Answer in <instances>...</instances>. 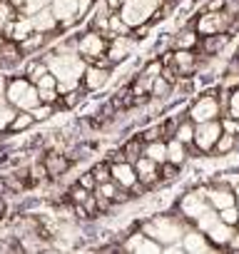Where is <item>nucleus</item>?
<instances>
[{"mask_svg":"<svg viewBox=\"0 0 239 254\" xmlns=\"http://www.w3.org/2000/svg\"><path fill=\"white\" fill-rule=\"evenodd\" d=\"M189 224H192V222H187V219L172 207L170 212H165V214H155V217L140 222L137 227H140L145 234H150L155 242H160L162 249H167V247L182 242V234L187 232Z\"/></svg>","mask_w":239,"mask_h":254,"instance_id":"obj_1","label":"nucleus"},{"mask_svg":"<svg viewBox=\"0 0 239 254\" xmlns=\"http://www.w3.org/2000/svg\"><path fill=\"white\" fill-rule=\"evenodd\" d=\"M5 100L13 110H35L40 105V90L33 80L15 77V80H8Z\"/></svg>","mask_w":239,"mask_h":254,"instance_id":"obj_2","label":"nucleus"},{"mask_svg":"<svg viewBox=\"0 0 239 254\" xmlns=\"http://www.w3.org/2000/svg\"><path fill=\"white\" fill-rule=\"evenodd\" d=\"M160 3H162V0H122V5H120L117 13L135 30V28L155 20V15L160 10Z\"/></svg>","mask_w":239,"mask_h":254,"instance_id":"obj_3","label":"nucleus"},{"mask_svg":"<svg viewBox=\"0 0 239 254\" xmlns=\"http://www.w3.org/2000/svg\"><path fill=\"white\" fill-rule=\"evenodd\" d=\"M92 3L95 0H53L50 10L55 13V18L60 23V30H65V28H72L75 23H80L90 13Z\"/></svg>","mask_w":239,"mask_h":254,"instance_id":"obj_4","label":"nucleus"},{"mask_svg":"<svg viewBox=\"0 0 239 254\" xmlns=\"http://www.w3.org/2000/svg\"><path fill=\"white\" fill-rule=\"evenodd\" d=\"M222 120H207L194 125V142L189 145V155H212L217 140L222 137Z\"/></svg>","mask_w":239,"mask_h":254,"instance_id":"obj_5","label":"nucleus"},{"mask_svg":"<svg viewBox=\"0 0 239 254\" xmlns=\"http://www.w3.org/2000/svg\"><path fill=\"white\" fill-rule=\"evenodd\" d=\"M187 117L197 125V122H207V120H219L222 117V105H219V95L217 92H204L199 97H194L187 107Z\"/></svg>","mask_w":239,"mask_h":254,"instance_id":"obj_6","label":"nucleus"},{"mask_svg":"<svg viewBox=\"0 0 239 254\" xmlns=\"http://www.w3.org/2000/svg\"><path fill=\"white\" fill-rule=\"evenodd\" d=\"M207 207H212L209 199H207V185H204V187H192V190H187V192L179 197V202L175 204V209H177L187 222H194Z\"/></svg>","mask_w":239,"mask_h":254,"instance_id":"obj_7","label":"nucleus"},{"mask_svg":"<svg viewBox=\"0 0 239 254\" xmlns=\"http://www.w3.org/2000/svg\"><path fill=\"white\" fill-rule=\"evenodd\" d=\"M107 43H110V38H107L105 33L90 28L87 33H82V35L77 38V55H80L85 63H95L97 58H102V55L107 53Z\"/></svg>","mask_w":239,"mask_h":254,"instance_id":"obj_8","label":"nucleus"},{"mask_svg":"<svg viewBox=\"0 0 239 254\" xmlns=\"http://www.w3.org/2000/svg\"><path fill=\"white\" fill-rule=\"evenodd\" d=\"M120 249L122 252H135V254H160L165 252L160 242H155L150 234H145L140 227H135L132 232L125 234V239L120 242Z\"/></svg>","mask_w":239,"mask_h":254,"instance_id":"obj_9","label":"nucleus"},{"mask_svg":"<svg viewBox=\"0 0 239 254\" xmlns=\"http://www.w3.org/2000/svg\"><path fill=\"white\" fill-rule=\"evenodd\" d=\"M182 252L187 254H199V252H217V247L209 242L207 232L197 229L194 224L187 227V232L182 234Z\"/></svg>","mask_w":239,"mask_h":254,"instance_id":"obj_10","label":"nucleus"},{"mask_svg":"<svg viewBox=\"0 0 239 254\" xmlns=\"http://www.w3.org/2000/svg\"><path fill=\"white\" fill-rule=\"evenodd\" d=\"M207 199H209V204L219 212V209H224V207L237 204V192H234L229 185H222V182H207Z\"/></svg>","mask_w":239,"mask_h":254,"instance_id":"obj_11","label":"nucleus"},{"mask_svg":"<svg viewBox=\"0 0 239 254\" xmlns=\"http://www.w3.org/2000/svg\"><path fill=\"white\" fill-rule=\"evenodd\" d=\"M135 48V38L132 35H110V43H107V58L120 65V63H125L130 58Z\"/></svg>","mask_w":239,"mask_h":254,"instance_id":"obj_12","label":"nucleus"},{"mask_svg":"<svg viewBox=\"0 0 239 254\" xmlns=\"http://www.w3.org/2000/svg\"><path fill=\"white\" fill-rule=\"evenodd\" d=\"M110 175L122 190H130L140 180L137 170H135V162H127V160H112L110 162Z\"/></svg>","mask_w":239,"mask_h":254,"instance_id":"obj_13","label":"nucleus"},{"mask_svg":"<svg viewBox=\"0 0 239 254\" xmlns=\"http://www.w3.org/2000/svg\"><path fill=\"white\" fill-rule=\"evenodd\" d=\"M110 75H112V70H107V67H100V65H95V63H87V67H85V75H82V87H85L87 92H97V90L107 87V82H110Z\"/></svg>","mask_w":239,"mask_h":254,"instance_id":"obj_14","label":"nucleus"},{"mask_svg":"<svg viewBox=\"0 0 239 254\" xmlns=\"http://www.w3.org/2000/svg\"><path fill=\"white\" fill-rule=\"evenodd\" d=\"M172 63L182 77H192L199 70V53L197 50H172Z\"/></svg>","mask_w":239,"mask_h":254,"instance_id":"obj_15","label":"nucleus"},{"mask_svg":"<svg viewBox=\"0 0 239 254\" xmlns=\"http://www.w3.org/2000/svg\"><path fill=\"white\" fill-rule=\"evenodd\" d=\"M135 170H137L140 182H142L147 190H152V187L160 185V165H157L155 160H150V157L142 155V157L135 162Z\"/></svg>","mask_w":239,"mask_h":254,"instance_id":"obj_16","label":"nucleus"},{"mask_svg":"<svg viewBox=\"0 0 239 254\" xmlns=\"http://www.w3.org/2000/svg\"><path fill=\"white\" fill-rule=\"evenodd\" d=\"M234 229H237V227H232V224H227V222L219 219V222H214V224L207 229V237H209V242L217 247V252H227V244H229Z\"/></svg>","mask_w":239,"mask_h":254,"instance_id":"obj_17","label":"nucleus"},{"mask_svg":"<svg viewBox=\"0 0 239 254\" xmlns=\"http://www.w3.org/2000/svg\"><path fill=\"white\" fill-rule=\"evenodd\" d=\"M199 45V33L194 30V25H182L175 38H172V50H197Z\"/></svg>","mask_w":239,"mask_h":254,"instance_id":"obj_18","label":"nucleus"},{"mask_svg":"<svg viewBox=\"0 0 239 254\" xmlns=\"http://www.w3.org/2000/svg\"><path fill=\"white\" fill-rule=\"evenodd\" d=\"M227 45H229V33H217V35H204V38H199L197 50H199L202 55L214 58V55H219Z\"/></svg>","mask_w":239,"mask_h":254,"instance_id":"obj_19","label":"nucleus"},{"mask_svg":"<svg viewBox=\"0 0 239 254\" xmlns=\"http://www.w3.org/2000/svg\"><path fill=\"white\" fill-rule=\"evenodd\" d=\"M43 162H45L48 177H53V180H55V177H60V175H65V172L70 170V165H72V162H70V157H67V155H62L60 150H50V152L45 155V160H43Z\"/></svg>","mask_w":239,"mask_h":254,"instance_id":"obj_20","label":"nucleus"},{"mask_svg":"<svg viewBox=\"0 0 239 254\" xmlns=\"http://www.w3.org/2000/svg\"><path fill=\"white\" fill-rule=\"evenodd\" d=\"M30 18H33L35 33L50 35V33H58V30H60V23H58V18H55V13H53L50 8H43V10H38V13L30 15Z\"/></svg>","mask_w":239,"mask_h":254,"instance_id":"obj_21","label":"nucleus"},{"mask_svg":"<svg viewBox=\"0 0 239 254\" xmlns=\"http://www.w3.org/2000/svg\"><path fill=\"white\" fill-rule=\"evenodd\" d=\"M187 160H189V147H187L184 142H179L177 137H170V140H167V162L182 167Z\"/></svg>","mask_w":239,"mask_h":254,"instance_id":"obj_22","label":"nucleus"},{"mask_svg":"<svg viewBox=\"0 0 239 254\" xmlns=\"http://www.w3.org/2000/svg\"><path fill=\"white\" fill-rule=\"evenodd\" d=\"M35 122H38V120H35L33 110H15L8 130H10V132H23V130H28V127H33Z\"/></svg>","mask_w":239,"mask_h":254,"instance_id":"obj_23","label":"nucleus"},{"mask_svg":"<svg viewBox=\"0 0 239 254\" xmlns=\"http://www.w3.org/2000/svg\"><path fill=\"white\" fill-rule=\"evenodd\" d=\"M142 155L150 157V160H155L157 165L167 162V140H152V142H145Z\"/></svg>","mask_w":239,"mask_h":254,"instance_id":"obj_24","label":"nucleus"},{"mask_svg":"<svg viewBox=\"0 0 239 254\" xmlns=\"http://www.w3.org/2000/svg\"><path fill=\"white\" fill-rule=\"evenodd\" d=\"M237 145H239V137H237V135H232V132H222V137L217 140L212 155H217V157H227V155H232V152L237 150Z\"/></svg>","mask_w":239,"mask_h":254,"instance_id":"obj_25","label":"nucleus"},{"mask_svg":"<svg viewBox=\"0 0 239 254\" xmlns=\"http://www.w3.org/2000/svg\"><path fill=\"white\" fill-rule=\"evenodd\" d=\"M175 137L179 140V142H184L187 147L194 142V122L184 115L182 120H179V125H177V132H175Z\"/></svg>","mask_w":239,"mask_h":254,"instance_id":"obj_26","label":"nucleus"},{"mask_svg":"<svg viewBox=\"0 0 239 254\" xmlns=\"http://www.w3.org/2000/svg\"><path fill=\"white\" fill-rule=\"evenodd\" d=\"M142 150H145V140L137 135V137H132V140H127L125 145H122V152H125V160L127 162H137L140 157H142Z\"/></svg>","mask_w":239,"mask_h":254,"instance_id":"obj_27","label":"nucleus"},{"mask_svg":"<svg viewBox=\"0 0 239 254\" xmlns=\"http://www.w3.org/2000/svg\"><path fill=\"white\" fill-rule=\"evenodd\" d=\"M45 72H50V67H48V60H33L30 65H28V80H33V82H38Z\"/></svg>","mask_w":239,"mask_h":254,"instance_id":"obj_28","label":"nucleus"},{"mask_svg":"<svg viewBox=\"0 0 239 254\" xmlns=\"http://www.w3.org/2000/svg\"><path fill=\"white\" fill-rule=\"evenodd\" d=\"M140 137H142L145 142H152V140H165V130H162V122H157V125L147 127V130H142V132H140Z\"/></svg>","mask_w":239,"mask_h":254,"instance_id":"obj_29","label":"nucleus"},{"mask_svg":"<svg viewBox=\"0 0 239 254\" xmlns=\"http://www.w3.org/2000/svg\"><path fill=\"white\" fill-rule=\"evenodd\" d=\"M179 177V167L177 165H172V162H162L160 165V182L165 180V182H172V180H177Z\"/></svg>","mask_w":239,"mask_h":254,"instance_id":"obj_30","label":"nucleus"},{"mask_svg":"<svg viewBox=\"0 0 239 254\" xmlns=\"http://www.w3.org/2000/svg\"><path fill=\"white\" fill-rule=\"evenodd\" d=\"M219 219L227 222V224H232V227H239V209H237V204L219 209Z\"/></svg>","mask_w":239,"mask_h":254,"instance_id":"obj_31","label":"nucleus"},{"mask_svg":"<svg viewBox=\"0 0 239 254\" xmlns=\"http://www.w3.org/2000/svg\"><path fill=\"white\" fill-rule=\"evenodd\" d=\"M50 3H53V0H25V5H23L20 13H25V15H35L38 10L50 8Z\"/></svg>","mask_w":239,"mask_h":254,"instance_id":"obj_32","label":"nucleus"},{"mask_svg":"<svg viewBox=\"0 0 239 254\" xmlns=\"http://www.w3.org/2000/svg\"><path fill=\"white\" fill-rule=\"evenodd\" d=\"M92 175H95L97 185H102V182L112 180V175H110V160H107V162H100V165H95V167H92Z\"/></svg>","mask_w":239,"mask_h":254,"instance_id":"obj_33","label":"nucleus"},{"mask_svg":"<svg viewBox=\"0 0 239 254\" xmlns=\"http://www.w3.org/2000/svg\"><path fill=\"white\" fill-rule=\"evenodd\" d=\"M77 185H82L85 190H90V192H95V187H97V180H95V175H92V170H90V172H85V175H80V180H77Z\"/></svg>","mask_w":239,"mask_h":254,"instance_id":"obj_34","label":"nucleus"},{"mask_svg":"<svg viewBox=\"0 0 239 254\" xmlns=\"http://www.w3.org/2000/svg\"><path fill=\"white\" fill-rule=\"evenodd\" d=\"M58 100H60V92H58V90H40V102L58 105Z\"/></svg>","mask_w":239,"mask_h":254,"instance_id":"obj_35","label":"nucleus"},{"mask_svg":"<svg viewBox=\"0 0 239 254\" xmlns=\"http://www.w3.org/2000/svg\"><path fill=\"white\" fill-rule=\"evenodd\" d=\"M227 252H239V227L234 229V234H232V239L227 244Z\"/></svg>","mask_w":239,"mask_h":254,"instance_id":"obj_36","label":"nucleus"},{"mask_svg":"<svg viewBox=\"0 0 239 254\" xmlns=\"http://www.w3.org/2000/svg\"><path fill=\"white\" fill-rule=\"evenodd\" d=\"M237 209H239V194H237Z\"/></svg>","mask_w":239,"mask_h":254,"instance_id":"obj_37","label":"nucleus"}]
</instances>
